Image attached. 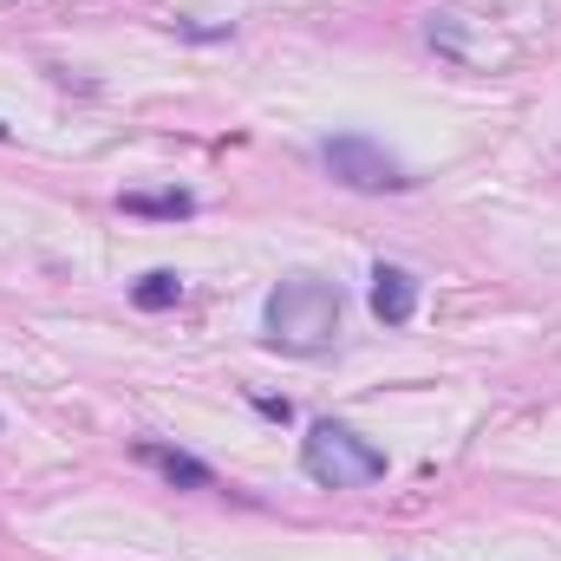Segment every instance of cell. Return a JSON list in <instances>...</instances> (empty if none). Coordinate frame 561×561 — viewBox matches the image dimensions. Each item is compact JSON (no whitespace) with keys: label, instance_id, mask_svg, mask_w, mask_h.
I'll return each mask as SVG.
<instances>
[{"label":"cell","instance_id":"cell-3","mask_svg":"<svg viewBox=\"0 0 561 561\" xmlns=\"http://www.w3.org/2000/svg\"><path fill=\"white\" fill-rule=\"evenodd\" d=\"M320 163L333 170V183H346V190H366V196H386V190H412L405 163H399L386 144L359 138V131H340V138H327V144H320Z\"/></svg>","mask_w":561,"mask_h":561},{"label":"cell","instance_id":"cell-2","mask_svg":"<svg viewBox=\"0 0 561 561\" xmlns=\"http://www.w3.org/2000/svg\"><path fill=\"white\" fill-rule=\"evenodd\" d=\"M300 470L320 483V490H366L386 477V450L373 437H359L353 424L340 419H320L300 444Z\"/></svg>","mask_w":561,"mask_h":561},{"label":"cell","instance_id":"cell-7","mask_svg":"<svg viewBox=\"0 0 561 561\" xmlns=\"http://www.w3.org/2000/svg\"><path fill=\"white\" fill-rule=\"evenodd\" d=\"M131 300H138L144 313H163V307H176V300H183V280L170 275V268H150V275L131 287Z\"/></svg>","mask_w":561,"mask_h":561},{"label":"cell","instance_id":"cell-8","mask_svg":"<svg viewBox=\"0 0 561 561\" xmlns=\"http://www.w3.org/2000/svg\"><path fill=\"white\" fill-rule=\"evenodd\" d=\"M0 138H7V125H0Z\"/></svg>","mask_w":561,"mask_h":561},{"label":"cell","instance_id":"cell-1","mask_svg":"<svg viewBox=\"0 0 561 561\" xmlns=\"http://www.w3.org/2000/svg\"><path fill=\"white\" fill-rule=\"evenodd\" d=\"M340 320H346V294L320 275H287L268 294V313H262L268 346L275 353H300V359L307 353H327L340 340Z\"/></svg>","mask_w":561,"mask_h":561},{"label":"cell","instance_id":"cell-4","mask_svg":"<svg viewBox=\"0 0 561 561\" xmlns=\"http://www.w3.org/2000/svg\"><path fill=\"white\" fill-rule=\"evenodd\" d=\"M373 313H379L386 327H405V320L419 313V280L405 275V268H392V262H379V268H373Z\"/></svg>","mask_w":561,"mask_h":561},{"label":"cell","instance_id":"cell-6","mask_svg":"<svg viewBox=\"0 0 561 561\" xmlns=\"http://www.w3.org/2000/svg\"><path fill=\"white\" fill-rule=\"evenodd\" d=\"M125 203V216H157V222H183L190 209H196V196H183V190H170V196H118Z\"/></svg>","mask_w":561,"mask_h":561},{"label":"cell","instance_id":"cell-5","mask_svg":"<svg viewBox=\"0 0 561 561\" xmlns=\"http://www.w3.org/2000/svg\"><path fill=\"white\" fill-rule=\"evenodd\" d=\"M138 457L150 470H163L170 483H183V490H209L216 477H209V463L203 457H190V450H170V444H138Z\"/></svg>","mask_w":561,"mask_h":561}]
</instances>
